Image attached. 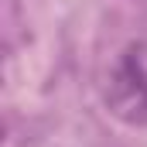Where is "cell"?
Instances as JSON below:
<instances>
[{"label": "cell", "instance_id": "cell-1", "mask_svg": "<svg viewBox=\"0 0 147 147\" xmlns=\"http://www.w3.org/2000/svg\"><path fill=\"white\" fill-rule=\"evenodd\" d=\"M103 99L127 127H147V41H130L110 65Z\"/></svg>", "mask_w": 147, "mask_h": 147}]
</instances>
